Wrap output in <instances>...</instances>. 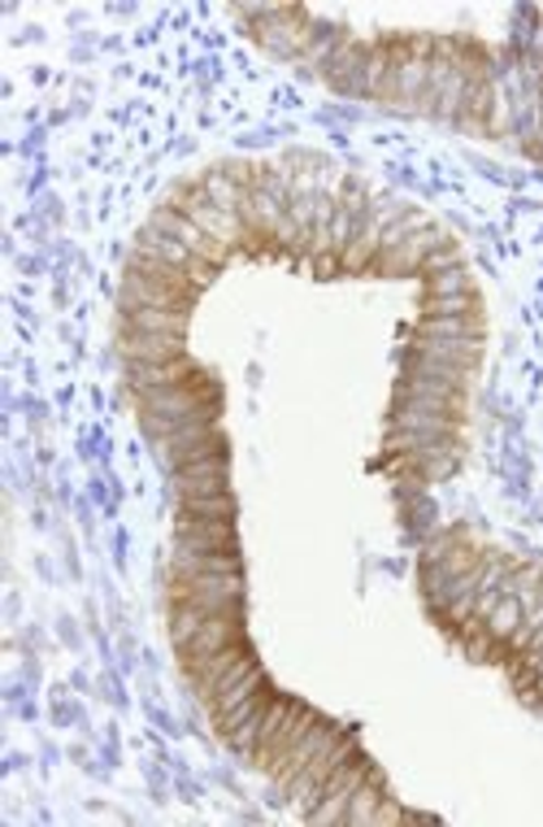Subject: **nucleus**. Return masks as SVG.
I'll use <instances>...</instances> for the list:
<instances>
[{
  "label": "nucleus",
  "instance_id": "f257e3e1",
  "mask_svg": "<svg viewBox=\"0 0 543 827\" xmlns=\"http://www.w3.org/2000/svg\"><path fill=\"white\" fill-rule=\"evenodd\" d=\"M166 601L201 605V610H230V605H244V575H170Z\"/></svg>",
  "mask_w": 543,
  "mask_h": 827
},
{
  "label": "nucleus",
  "instance_id": "f03ea898",
  "mask_svg": "<svg viewBox=\"0 0 543 827\" xmlns=\"http://www.w3.org/2000/svg\"><path fill=\"white\" fill-rule=\"evenodd\" d=\"M126 375H131V392H166V388L210 379V370L196 366L188 354L170 357V361H126Z\"/></svg>",
  "mask_w": 543,
  "mask_h": 827
},
{
  "label": "nucleus",
  "instance_id": "7ed1b4c3",
  "mask_svg": "<svg viewBox=\"0 0 543 827\" xmlns=\"http://www.w3.org/2000/svg\"><path fill=\"white\" fill-rule=\"evenodd\" d=\"M174 549H183V554H235L239 549L235 518H192V514H183L174 523Z\"/></svg>",
  "mask_w": 543,
  "mask_h": 827
},
{
  "label": "nucleus",
  "instance_id": "20e7f679",
  "mask_svg": "<svg viewBox=\"0 0 543 827\" xmlns=\"http://www.w3.org/2000/svg\"><path fill=\"white\" fill-rule=\"evenodd\" d=\"M235 640H244V605L217 610V614L205 618V627L179 649V653H183V671L196 667V662H205V658H214L217 649H226V645H235Z\"/></svg>",
  "mask_w": 543,
  "mask_h": 827
},
{
  "label": "nucleus",
  "instance_id": "39448f33",
  "mask_svg": "<svg viewBox=\"0 0 543 827\" xmlns=\"http://www.w3.org/2000/svg\"><path fill=\"white\" fill-rule=\"evenodd\" d=\"M117 305L122 310H192L196 301H188L183 292L157 283V279H144V275H122V292H117Z\"/></svg>",
  "mask_w": 543,
  "mask_h": 827
},
{
  "label": "nucleus",
  "instance_id": "423d86ee",
  "mask_svg": "<svg viewBox=\"0 0 543 827\" xmlns=\"http://www.w3.org/2000/svg\"><path fill=\"white\" fill-rule=\"evenodd\" d=\"M117 354L126 361H170L188 354V336L174 332H117Z\"/></svg>",
  "mask_w": 543,
  "mask_h": 827
},
{
  "label": "nucleus",
  "instance_id": "0eeeda50",
  "mask_svg": "<svg viewBox=\"0 0 543 827\" xmlns=\"http://www.w3.org/2000/svg\"><path fill=\"white\" fill-rule=\"evenodd\" d=\"M339 736H343V727H339V723H318V727H314V731H309V736H305V740H301V745H296V749H292V753H287V758H283V762L270 771V775H274L283 789H292V780H296V775L309 767V758L326 753V749H330Z\"/></svg>",
  "mask_w": 543,
  "mask_h": 827
},
{
  "label": "nucleus",
  "instance_id": "6e6552de",
  "mask_svg": "<svg viewBox=\"0 0 543 827\" xmlns=\"http://www.w3.org/2000/svg\"><path fill=\"white\" fill-rule=\"evenodd\" d=\"M318 723H323V718H318L314 709H309V706H301V702H296V706H292V714L283 718V727H279V736L270 740V749H265V758H261L257 767H265V771H274V767H279V762H283V758H287V753H292V749H296V745H301V740H305V736H309V731L318 727Z\"/></svg>",
  "mask_w": 543,
  "mask_h": 827
},
{
  "label": "nucleus",
  "instance_id": "1a4fd4ad",
  "mask_svg": "<svg viewBox=\"0 0 543 827\" xmlns=\"http://www.w3.org/2000/svg\"><path fill=\"white\" fill-rule=\"evenodd\" d=\"M226 479H230V462H226V454H217V458H205V462H192V467H179V471H174L179 496L230 492V488H226Z\"/></svg>",
  "mask_w": 543,
  "mask_h": 827
},
{
  "label": "nucleus",
  "instance_id": "9d476101",
  "mask_svg": "<svg viewBox=\"0 0 543 827\" xmlns=\"http://www.w3.org/2000/svg\"><path fill=\"white\" fill-rule=\"evenodd\" d=\"M170 575H244L239 554H170Z\"/></svg>",
  "mask_w": 543,
  "mask_h": 827
},
{
  "label": "nucleus",
  "instance_id": "9b49d317",
  "mask_svg": "<svg viewBox=\"0 0 543 827\" xmlns=\"http://www.w3.org/2000/svg\"><path fill=\"white\" fill-rule=\"evenodd\" d=\"M274 13V22H305V13L301 9H270ZM279 31H287V26H279ZM257 40L265 44V48H274V53H283V57H292V53H301V48H309L314 44V26L305 22L301 31H292V35H270V26H257Z\"/></svg>",
  "mask_w": 543,
  "mask_h": 827
},
{
  "label": "nucleus",
  "instance_id": "f8f14e48",
  "mask_svg": "<svg viewBox=\"0 0 543 827\" xmlns=\"http://www.w3.org/2000/svg\"><path fill=\"white\" fill-rule=\"evenodd\" d=\"M192 310H122V332H174L188 336Z\"/></svg>",
  "mask_w": 543,
  "mask_h": 827
},
{
  "label": "nucleus",
  "instance_id": "ddd939ff",
  "mask_svg": "<svg viewBox=\"0 0 543 827\" xmlns=\"http://www.w3.org/2000/svg\"><path fill=\"white\" fill-rule=\"evenodd\" d=\"M414 354L431 357V361H448V366H461V370H478V357L483 345L478 340H414Z\"/></svg>",
  "mask_w": 543,
  "mask_h": 827
},
{
  "label": "nucleus",
  "instance_id": "4468645a",
  "mask_svg": "<svg viewBox=\"0 0 543 827\" xmlns=\"http://www.w3.org/2000/svg\"><path fill=\"white\" fill-rule=\"evenodd\" d=\"M418 340H483V314H465V318H418Z\"/></svg>",
  "mask_w": 543,
  "mask_h": 827
},
{
  "label": "nucleus",
  "instance_id": "2eb2a0df",
  "mask_svg": "<svg viewBox=\"0 0 543 827\" xmlns=\"http://www.w3.org/2000/svg\"><path fill=\"white\" fill-rule=\"evenodd\" d=\"M383 797H387V793H383V775H378V771H370V780H365V784H361V789L352 793L343 824H352V827H357V824H374V811L383 806Z\"/></svg>",
  "mask_w": 543,
  "mask_h": 827
},
{
  "label": "nucleus",
  "instance_id": "dca6fc26",
  "mask_svg": "<svg viewBox=\"0 0 543 827\" xmlns=\"http://www.w3.org/2000/svg\"><path fill=\"white\" fill-rule=\"evenodd\" d=\"M261 689H265V671H261V667H252V671H248L244 680H235L230 689L214 693V697H210L205 706H210V714H214V718H222L226 709H235L239 702H248V697H252V693H261Z\"/></svg>",
  "mask_w": 543,
  "mask_h": 827
},
{
  "label": "nucleus",
  "instance_id": "f3484780",
  "mask_svg": "<svg viewBox=\"0 0 543 827\" xmlns=\"http://www.w3.org/2000/svg\"><path fill=\"white\" fill-rule=\"evenodd\" d=\"M201 188H205V197L214 201L217 210H226V214H239V205H244V197H248V188H239L222 166H214V170L201 179Z\"/></svg>",
  "mask_w": 543,
  "mask_h": 827
},
{
  "label": "nucleus",
  "instance_id": "a211bd4d",
  "mask_svg": "<svg viewBox=\"0 0 543 827\" xmlns=\"http://www.w3.org/2000/svg\"><path fill=\"white\" fill-rule=\"evenodd\" d=\"M465 314H483L478 292H465V297H422V318H465Z\"/></svg>",
  "mask_w": 543,
  "mask_h": 827
},
{
  "label": "nucleus",
  "instance_id": "6ab92c4d",
  "mask_svg": "<svg viewBox=\"0 0 543 827\" xmlns=\"http://www.w3.org/2000/svg\"><path fill=\"white\" fill-rule=\"evenodd\" d=\"M522 614H527V605H522V596H500V605L487 614V632H491V640L496 645H505L513 632H518V623H522Z\"/></svg>",
  "mask_w": 543,
  "mask_h": 827
},
{
  "label": "nucleus",
  "instance_id": "aec40b11",
  "mask_svg": "<svg viewBox=\"0 0 543 827\" xmlns=\"http://www.w3.org/2000/svg\"><path fill=\"white\" fill-rule=\"evenodd\" d=\"M217 454H226V436H222V432H214L210 440H196V445H183V449H174V454H166L161 462H166L170 471H179V467H192V462H205V458H217Z\"/></svg>",
  "mask_w": 543,
  "mask_h": 827
},
{
  "label": "nucleus",
  "instance_id": "412c9836",
  "mask_svg": "<svg viewBox=\"0 0 543 827\" xmlns=\"http://www.w3.org/2000/svg\"><path fill=\"white\" fill-rule=\"evenodd\" d=\"M183 514H192V518H235V496L230 492L183 496Z\"/></svg>",
  "mask_w": 543,
  "mask_h": 827
},
{
  "label": "nucleus",
  "instance_id": "4be33fe9",
  "mask_svg": "<svg viewBox=\"0 0 543 827\" xmlns=\"http://www.w3.org/2000/svg\"><path fill=\"white\" fill-rule=\"evenodd\" d=\"M270 702H274V697H270L265 689H261V693H252L248 702H239V706H235V709H226L222 718H214V723H217V731H222V736H230V731H235L239 723H248V718H261V714L270 709Z\"/></svg>",
  "mask_w": 543,
  "mask_h": 827
},
{
  "label": "nucleus",
  "instance_id": "5701e85b",
  "mask_svg": "<svg viewBox=\"0 0 543 827\" xmlns=\"http://www.w3.org/2000/svg\"><path fill=\"white\" fill-rule=\"evenodd\" d=\"M465 292H474V279H470V270H465V266L439 270V275H431V279H427V297H465Z\"/></svg>",
  "mask_w": 543,
  "mask_h": 827
},
{
  "label": "nucleus",
  "instance_id": "b1692460",
  "mask_svg": "<svg viewBox=\"0 0 543 827\" xmlns=\"http://www.w3.org/2000/svg\"><path fill=\"white\" fill-rule=\"evenodd\" d=\"M452 266H461V248H456V244L427 253V261H422V270H418V275H439V270H452Z\"/></svg>",
  "mask_w": 543,
  "mask_h": 827
},
{
  "label": "nucleus",
  "instance_id": "393cba45",
  "mask_svg": "<svg viewBox=\"0 0 543 827\" xmlns=\"http://www.w3.org/2000/svg\"><path fill=\"white\" fill-rule=\"evenodd\" d=\"M374 824H414V815H405L392 797H383V806L374 811Z\"/></svg>",
  "mask_w": 543,
  "mask_h": 827
}]
</instances>
